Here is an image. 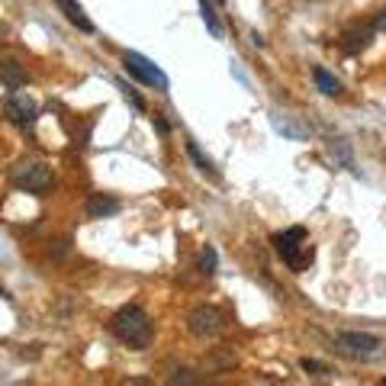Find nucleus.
Here are the masks:
<instances>
[{"instance_id":"obj_11","label":"nucleus","mask_w":386,"mask_h":386,"mask_svg":"<svg viewBox=\"0 0 386 386\" xmlns=\"http://www.w3.org/2000/svg\"><path fill=\"white\" fill-rule=\"evenodd\" d=\"M0 84L7 87V91H20L26 87V71H23L20 62H0Z\"/></svg>"},{"instance_id":"obj_6","label":"nucleus","mask_w":386,"mask_h":386,"mask_svg":"<svg viewBox=\"0 0 386 386\" xmlns=\"http://www.w3.org/2000/svg\"><path fill=\"white\" fill-rule=\"evenodd\" d=\"M187 329L193 331L197 338H210V335H216V331L222 329V312H219L216 306H197V309H190V316H187Z\"/></svg>"},{"instance_id":"obj_1","label":"nucleus","mask_w":386,"mask_h":386,"mask_svg":"<svg viewBox=\"0 0 386 386\" xmlns=\"http://www.w3.org/2000/svg\"><path fill=\"white\" fill-rule=\"evenodd\" d=\"M110 329L123 344L139 348V351L148 348V341H152V319L145 316V309L142 306H123L120 312L113 316Z\"/></svg>"},{"instance_id":"obj_5","label":"nucleus","mask_w":386,"mask_h":386,"mask_svg":"<svg viewBox=\"0 0 386 386\" xmlns=\"http://www.w3.org/2000/svg\"><path fill=\"white\" fill-rule=\"evenodd\" d=\"M13 183L26 193H45L52 187V171L45 164H20L13 171Z\"/></svg>"},{"instance_id":"obj_20","label":"nucleus","mask_w":386,"mask_h":386,"mask_svg":"<svg viewBox=\"0 0 386 386\" xmlns=\"http://www.w3.org/2000/svg\"><path fill=\"white\" fill-rule=\"evenodd\" d=\"M152 123H154V129H158V132H168V129H171L168 123L161 120V116H152Z\"/></svg>"},{"instance_id":"obj_4","label":"nucleus","mask_w":386,"mask_h":386,"mask_svg":"<svg viewBox=\"0 0 386 386\" xmlns=\"http://www.w3.org/2000/svg\"><path fill=\"white\" fill-rule=\"evenodd\" d=\"M338 348L344 354H351V358H373L383 348V341L377 335H370V331H341L338 335Z\"/></svg>"},{"instance_id":"obj_21","label":"nucleus","mask_w":386,"mask_h":386,"mask_svg":"<svg viewBox=\"0 0 386 386\" xmlns=\"http://www.w3.org/2000/svg\"><path fill=\"white\" fill-rule=\"evenodd\" d=\"M7 35H10V26H7V23H0V45L7 42Z\"/></svg>"},{"instance_id":"obj_19","label":"nucleus","mask_w":386,"mask_h":386,"mask_svg":"<svg viewBox=\"0 0 386 386\" xmlns=\"http://www.w3.org/2000/svg\"><path fill=\"white\" fill-rule=\"evenodd\" d=\"M174 383H193V377H190V370H177V377H171Z\"/></svg>"},{"instance_id":"obj_16","label":"nucleus","mask_w":386,"mask_h":386,"mask_svg":"<svg viewBox=\"0 0 386 386\" xmlns=\"http://www.w3.org/2000/svg\"><path fill=\"white\" fill-rule=\"evenodd\" d=\"M300 367H302L306 373H312V377H325V373H331L329 364H322V361H316V358H302Z\"/></svg>"},{"instance_id":"obj_7","label":"nucleus","mask_w":386,"mask_h":386,"mask_svg":"<svg viewBox=\"0 0 386 386\" xmlns=\"http://www.w3.org/2000/svg\"><path fill=\"white\" fill-rule=\"evenodd\" d=\"M4 113H7V120L13 126H33L35 116H39V110H35V103L29 97H10L4 103Z\"/></svg>"},{"instance_id":"obj_18","label":"nucleus","mask_w":386,"mask_h":386,"mask_svg":"<svg viewBox=\"0 0 386 386\" xmlns=\"http://www.w3.org/2000/svg\"><path fill=\"white\" fill-rule=\"evenodd\" d=\"M373 29H377V33H386V7L373 16Z\"/></svg>"},{"instance_id":"obj_23","label":"nucleus","mask_w":386,"mask_h":386,"mask_svg":"<svg viewBox=\"0 0 386 386\" xmlns=\"http://www.w3.org/2000/svg\"><path fill=\"white\" fill-rule=\"evenodd\" d=\"M219 4H225V0H219Z\"/></svg>"},{"instance_id":"obj_22","label":"nucleus","mask_w":386,"mask_h":386,"mask_svg":"<svg viewBox=\"0 0 386 386\" xmlns=\"http://www.w3.org/2000/svg\"><path fill=\"white\" fill-rule=\"evenodd\" d=\"M68 251V242H55V254H64Z\"/></svg>"},{"instance_id":"obj_14","label":"nucleus","mask_w":386,"mask_h":386,"mask_svg":"<svg viewBox=\"0 0 386 386\" xmlns=\"http://www.w3.org/2000/svg\"><path fill=\"white\" fill-rule=\"evenodd\" d=\"M216 248H212V245H206L203 248V251H200V258H197V271H200V274H206V277H212V274H216Z\"/></svg>"},{"instance_id":"obj_17","label":"nucleus","mask_w":386,"mask_h":386,"mask_svg":"<svg viewBox=\"0 0 386 386\" xmlns=\"http://www.w3.org/2000/svg\"><path fill=\"white\" fill-rule=\"evenodd\" d=\"M120 91H123V97H126V100H129V103H132V106H135V110H139V113H145V100H142V97H139V93H135V91H132V87H129V84H123V81H120Z\"/></svg>"},{"instance_id":"obj_8","label":"nucleus","mask_w":386,"mask_h":386,"mask_svg":"<svg viewBox=\"0 0 386 386\" xmlns=\"http://www.w3.org/2000/svg\"><path fill=\"white\" fill-rule=\"evenodd\" d=\"M370 39H373V26L351 23V26L341 33V49L348 52V55H358V52H364L367 45H370Z\"/></svg>"},{"instance_id":"obj_13","label":"nucleus","mask_w":386,"mask_h":386,"mask_svg":"<svg viewBox=\"0 0 386 386\" xmlns=\"http://www.w3.org/2000/svg\"><path fill=\"white\" fill-rule=\"evenodd\" d=\"M312 77H316V87L325 93V97H338L341 93V81H338L331 71L325 68H312Z\"/></svg>"},{"instance_id":"obj_12","label":"nucleus","mask_w":386,"mask_h":386,"mask_svg":"<svg viewBox=\"0 0 386 386\" xmlns=\"http://www.w3.org/2000/svg\"><path fill=\"white\" fill-rule=\"evenodd\" d=\"M183 148H187L190 161L197 164V171H200V174H206V177H212V181H216V177H219V171H216V164H212V158H210V154H203V152H200V145H197V142H193V139H187V142H183Z\"/></svg>"},{"instance_id":"obj_9","label":"nucleus","mask_w":386,"mask_h":386,"mask_svg":"<svg viewBox=\"0 0 386 386\" xmlns=\"http://www.w3.org/2000/svg\"><path fill=\"white\" fill-rule=\"evenodd\" d=\"M55 4H58V13H62L64 20H68L74 29H81V33H87V35L93 33V23H91V16L84 13V7H81L77 0H55Z\"/></svg>"},{"instance_id":"obj_2","label":"nucleus","mask_w":386,"mask_h":386,"mask_svg":"<svg viewBox=\"0 0 386 386\" xmlns=\"http://www.w3.org/2000/svg\"><path fill=\"white\" fill-rule=\"evenodd\" d=\"M274 251L280 254L290 267H293L296 274L306 271V267L312 264V258H316L312 245H306V229H300V225H296V229L280 232V235H274Z\"/></svg>"},{"instance_id":"obj_10","label":"nucleus","mask_w":386,"mask_h":386,"mask_svg":"<svg viewBox=\"0 0 386 386\" xmlns=\"http://www.w3.org/2000/svg\"><path fill=\"white\" fill-rule=\"evenodd\" d=\"M120 210H123L120 200L106 197V193H93V197L87 200V206H84L87 219H110V216H116Z\"/></svg>"},{"instance_id":"obj_3","label":"nucleus","mask_w":386,"mask_h":386,"mask_svg":"<svg viewBox=\"0 0 386 386\" xmlns=\"http://www.w3.org/2000/svg\"><path fill=\"white\" fill-rule=\"evenodd\" d=\"M126 71L135 77V81H142V84H148V87H158V91H168L171 87V81H168V74H164L161 68L154 62H148L145 55H139V52H126Z\"/></svg>"},{"instance_id":"obj_15","label":"nucleus","mask_w":386,"mask_h":386,"mask_svg":"<svg viewBox=\"0 0 386 386\" xmlns=\"http://www.w3.org/2000/svg\"><path fill=\"white\" fill-rule=\"evenodd\" d=\"M200 10H203V23H206V29H210L216 39H222V23L216 20V10H212V4L210 0H200Z\"/></svg>"}]
</instances>
